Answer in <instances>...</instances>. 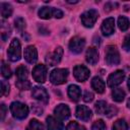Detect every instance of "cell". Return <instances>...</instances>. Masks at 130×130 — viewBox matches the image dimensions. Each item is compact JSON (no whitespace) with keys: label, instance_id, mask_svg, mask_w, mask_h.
Returning a JSON list of instances; mask_svg holds the SVG:
<instances>
[{"label":"cell","instance_id":"obj_1","mask_svg":"<svg viewBox=\"0 0 130 130\" xmlns=\"http://www.w3.org/2000/svg\"><path fill=\"white\" fill-rule=\"evenodd\" d=\"M10 112L15 119L22 120L28 115V108L26 105L20 102H13L10 105Z\"/></svg>","mask_w":130,"mask_h":130},{"label":"cell","instance_id":"obj_2","mask_svg":"<svg viewBox=\"0 0 130 130\" xmlns=\"http://www.w3.org/2000/svg\"><path fill=\"white\" fill-rule=\"evenodd\" d=\"M67 77H68V70L65 68H56L52 70L50 73V81L55 85L65 83Z\"/></svg>","mask_w":130,"mask_h":130},{"label":"cell","instance_id":"obj_3","mask_svg":"<svg viewBox=\"0 0 130 130\" xmlns=\"http://www.w3.org/2000/svg\"><path fill=\"white\" fill-rule=\"evenodd\" d=\"M7 56L11 62H16L20 59L21 48H20V43L17 39H13L11 41L9 48H8V51H7Z\"/></svg>","mask_w":130,"mask_h":130},{"label":"cell","instance_id":"obj_4","mask_svg":"<svg viewBox=\"0 0 130 130\" xmlns=\"http://www.w3.org/2000/svg\"><path fill=\"white\" fill-rule=\"evenodd\" d=\"M81 22L85 27H92L95 23L96 19L99 18V12L95 9H89L83 12L80 16Z\"/></svg>","mask_w":130,"mask_h":130},{"label":"cell","instance_id":"obj_5","mask_svg":"<svg viewBox=\"0 0 130 130\" xmlns=\"http://www.w3.org/2000/svg\"><path fill=\"white\" fill-rule=\"evenodd\" d=\"M106 62L108 65H118L120 63V54L115 46H108L106 50Z\"/></svg>","mask_w":130,"mask_h":130},{"label":"cell","instance_id":"obj_6","mask_svg":"<svg viewBox=\"0 0 130 130\" xmlns=\"http://www.w3.org/2000/svg\"><path fill=\"white\" fill-rule=\"evenodd\" d=\"M62 55H63V49H62V47L59 46L53 52L49 53L46 56V63L49 66H55L61 61Z\"/></svg>","mask_w":130,"mask_h":130},{"label":"cell","instance_id":"obj_7","mask_svg":"<svg viewBox=\"0 0 130 130\" xmlns=\"http://www.w3.org/2000/svg\"><path fill=\"white\" fill-rule=\"evenodd\" d=\"M32 77L35 81L39 83H44L47 79V67L43 64H38L32 69Z\"/></svg>","mask_w":130,"mask_h":130},{"label":"cell","instance_id":"obj_8","mask_svg":"<svg viewBox=\"0 0 130 130\" xmlns=\"http://www.w3.org/2000/svg\"><path fill=\"white\" fill-rule=\"evenodd\" d=\"M124 78H125V72L123 70H116L115 72H113L109 75L107 83L110 87H115V86L119 85L120 83H122Z\"/></svg>","mask_w":130,"mask_h":130},{"label":"cell","instance_id":"obj_9","mask_svg":"<svg viewBox=\"0 0 130 130\" xmlns=\"http://www.w3.org/2000/svg\"><path fill=\"white\" fill-rule=\"evenodd\" d=\"M73 75H74V77H75L76 80H78L79 82H81V81L86 80L89 77L90 71L84 65H76L73 68Z\"/></svg>","mask_w":130,"mask_h":130},{"label":"cell","instance_id":"obj_10","mask_svg":"<svg viewBox=\"0 0 130 130\" xmlns=\"http://www.w3.org/2000/svg\"><path fill=\"white\" fill-rule=\"evenodd\" d=\"M85 46V40L80 37H74L69 43V49L74 54H79Z\"/></svg>","mask_w":130,"mask_h":130},{"label":"cell","instance_id":"obj_11","mask_svg":"<svg viewBox=\"0 0 130 130\" xmlns=\"http://www.w3.org/2000/svg\"><path fill=\"white\" fill-rule=\"evenodd\" d=\"M102 32L104 36L109 37L115 32V19L113 17L106 18L102 23Z\"/></svg>","mask_w":130,"mask_h":130},{"label":"cell","instance_id":"obj_12","mask_svg":"<svg viewBox=\"0 0 130 130\" xmlns=\"http://www.w3.org/2000/svg\"><path fill=\"white\" fill-rule=\"evenodd\" d=\"M54 114H55V117L58 118L60 121H63V120H66L69 118L70 116V110H69V107L65 104H60L58 105L55 109H54Z\"/></svg>","mask_w":130,"mask_h":130},{"label":"cell","instance_id":"obj_13","mask_svg":"<svg viewBox=\"0 0 130 130\" xmlns=\"http://www.w3.org/2000/svg\"><path fill=\"white\" fill-rule=\"evenodd\" d=\"M31 95L34 99L42 102V103H47L49 101V94H48V91L42 87V86H35L32 87V90H31Z\"/></svg>","mask_w":130,"mask_h":130},{"label":"cell","instance_id":"obj_14","mask_svg":"<svg viewBox=\"0 0 130 130\" xmlns=\"http://www.w3.org/2000/svg\"><path fill=\"white\" fill-rule=\"evenodd\" d=\"M75 116L77 117V119L87 122L90 118H91V111L89 108H87L86 106L83 105H79L76 108V112H75Z\"/></svg>","mask_w":130,"mask_h":130},{"label":"cell","instance_id":"obj_15","mask_svg":"<svg viewBox=\"0 0 130 130\" xmlns=\"http://www.w3.org/2000/svg\"><path fill=\"white\" fill-rule=\"evenodd\" d=\"M24 59L27 63L34 64L38 60V52L35 46H28L24 49Z\"/></svg>","mask_w":130,"mask_h":130},{"label":"cell","instance_id":"obj_16","mask_svg":"<svg viewBox=\"0 0 130 130\" xmlns=\"http://www.w3.org/2000/svg\"><path fill=\"white\" fill-rule=\"evenodd\" d=\"M47 122V130H63V123L54 116H49L46 119Z\"/></svg>","mask_w":130,"mask_h":130},{"label":"cell","instance_id":"obj_17","mask_svg":"<svg viewBox=\"0 0 130 130\" xmlns=\"http://www.w3.org/2000/svg\"><path fill=\"white\" fill-rule=\"evenodd\" d=\"M85 60L87 63L94 65L99 61V52L98 49L94 47H90L87 49L86 54H85Z\"/></svg>","mask_w":130,"mask_h":130},{"label":"cell","instance_id":"obj_18","mask_svg":"<svg viewBox=\"0 0 130 130\" xmlns=\"http://www.w3.org/2000/svg\"><path fill=\"white\" fill-rule=\"evenodd\" d=\"M68 96L73 102L79 101V99L81 96V89H80V87L75 85V84L69 85L68 86Z\"/></svg>","mask_w":130,"mask_h":130},{"label":"cell","instance_id":"obj_19","mask_svg":"<svg viewBox=\"0 0 130 130\" xmlns=\"http://www.w3.org/2000/svg\"><path fill=\"white\" fill-rule=\"evenodd\" d=\"M91 87L99 93H103L104 90H105V87H106V84L104 82L103 79H101L100 77L95 76L92 78L91 80Z\"/></svg>","mask_w":130,"mask_h":130},{"label":"cell","instance_id":"obj_20","mask_svg":"<svg viewBox=\"0 0 130 130\" xmlns=\"http://www.w3.org/2000/svg\"><path fill=\"white\" fill-rule=\"evenodd\" d=\"M54 11L55 8L53 7H47V6L41 7L39 10V17L43 19H50L52 16H54Z\"/></svg>","mask_w":130,"mask_h":130},{"label":"cell","instance_id":"obj_21","mask_svg":"<svg viewBox=\"0 0 130 130\" xmlns=\"http://www.w3.org/2000/svg\"><path fill=\"white\" fill-rule=\"evenodd\" d=\"M0 8H1V15L3 18H8L12 14V6L8 3L1 2L0 3Z\"/></svg>","mask_w":130,"mask_h":130},{"label":"cell","instance_id":"obj_22","mask_svg":"<svg viewBox=\"0 0 130 130\" xmlns=\"http://www.w3.org/2000/svg\"><path fill=\"white\" fill-rule=\"evenodd\" d=\"M16 76H17V80L18 81H25V80H27L28 71H27L26 67H24L23 65L19 66L16 69Z\"/></svg>","mask_w":130,"mask_h":130},{"label":"cell","instance_id":"obj_23","mask_svg":"<svg viewBox=\"0 0 130 130\" xmlns=\"http://www.w3.org/2000/svg\"><path fill=\"white\" fill-rule=\"evenodd\" d=\"M125 95H126V93L122 88H115L112 91V99L118 103L123 102V100L125 99Z\"/></svg>","mask_w":130,"mask_h":130},{"label":"cell","instance_id":"obj_24","mask_svg":"<svg viewBox=\"0 0 130 130\" xmlns=\"http://www.w3.org/2000/svg\"><path fill=\"white\" fill-rule=\"evenodd\" d=\"M26 130H44V126L37 119H31L26 127Z\"/></svg>","mask_w":130,"mask_h":130},{"label":"cell","instance_id":"obj_25","mask_svg":"<svg viewBox=\"0 0 130 130\" xmlns=\"http://www.w3.org/2000/svg\"><path fill=\"white\" fill-rule=\"evenodd\" d=\"M107 108H108V105H107V103L105 101H99L94 105V110L100 115H103V114L105 115V113L107 111Z\"/></svg>","mask_w":130,"mask_h":130},{"label":"cell","instance_id":"obj_26","mask_svg":"<svg viewBox=\"0 0 130 130\" xmlns=\"http://www.w3.org/2000/svg\"><path fill=\"white\" fill-rule=\"evenodd\" d=\"M112 130H128V124L124 119H119L113 124Z\"/></svg>","mask_w":130,"mask_h":130},{"label":"cell","instance_id":"obj_27","mask_svg":"<svg viewBox=\"0 0 130 130\" xmlns=\"http://www.w3.org/2000/svg\"><path fill=\"white\" fill-rule=\"evenodd\" d=\"M129 24H130V22H129V19L127 17L119 16V18H118V26L122 31L127 30L129 28Z\"/></svg>","mask_w":130,"mask_h":130},{"label":"cell","instance_id":"obj_28","mask_svg":"<svg viewBox=\"0 0 130 130\" xmlns=\"http://www.w3.org/2000/svg\"><path fill=\"white\" fill-rule=\"evenodd\" d=\"M1 73H2V75H3L4 78H10V77H11V69H10V67H9L4 61H2Z\"/></svg>","mask_w":130,"mask_h":130},{"label":"cell","instance_id":"obj_29","mask_svg":"<svg viewBox=\"0 0 130 130\" xmlns=\"http://www.w3.org/2000/svg\"><path fill=\"white\" fill-rule=\"evenodd\" d=\"M65 130H86V129L84 126L78 124L75 121H72V122H69V124L66 126Z\"/></svg>","mask_w":130,"mask_h":130},{"label":"cell","instance_id":"obj_30","mask_svg":"<svg viewBox=\"0 0 130 130\" xmlns=\"http://www.w3.org/2000/svg\"><path fill=\"white\" fill-rule=\"evenodd\" d=\"M105 129H106V124L102 119L96 120L91 126V130H105Z\"/></svg>","mask_w":130,"mask_h":130},{"label":"cell","instance_id":"obj_31","mask_svg":"<svg viewBox=\"0 0 130 130\" xmlns=\"http://www.w3.org/2000/svg\"><path fill=\"white\" fill-rule=\"evenodd\" d=\"M16 86L19 88V89H21V90H26V89H29L30 88V86H31V84H30V82L28 81V80H25V81H16Z\"/></svg>","mask_w":130,"mask_h":130},{"label":"cell","instance_id":"obj_32","mask_svg":"<svg viewBox=\"0 0 130 130\" xmlns=\"http://www.w3.org/2000/svg\"><path fill=\"white\" fill-rule=\"evenodd\" d=\"M14 23H15V27H16L18 30H22V29H24L25 26H26V24H25V20H24L22 17H18V18H16L15 21H14Z\"/></svg>","mask_w":130,"mask_h":130},{"label":"cell","instance_id":"obj_33","mask_svg":"<svg viewBox=\"0 0 130 130\" xmlns=\"http://www.w3.org/2000/svg\"><path fill=\"white\" fill-rule=\"evenodd\" d=\"M117 112H118L117 108H116L115 106H113V105H110V106H108V108H107V111H106L105 115H106L108 118H111V117L115 116V115L117 114Z\"/></svg>","mask_w":130,"mask_h":130},{"label":"cell","instance_id":"obj_34","mask_svg":"<svg viewBox=\"0 0 130 130\" xmlns=\"http://www.w3.org/2000/svg\"><path fill=\"white\" fill-rule=\"evenodd\" d=\"M9 89H10V85L7 81L2 80L1 81V91H2V95H7L9 93Z\"/></svg>","mask_w":130,"mask_h":130},{"label":"cell","instance_id":"obj_35","mask_svg":"<svg viewBox=\"0 0 130 130\" xmlns=\"http://www.w3.org/2000/svg\"><path fill=\"white\" fill-rule=\"evenodd\" d=\"M123 49L125 51H130V34L127 35L123 42Z\"/></svg>","mask_w":130,"mask_h":130},{"label":"cell","instance_id":"obj_36","mask_svg":"<svg viewBox=\"0 0 130 130\" xmlns=\"http://www.w3.org/2000/svg\"><path fill=\"white\" fill-rule=\"evenodd\" d=\"M93 100V93L91 91H85L84 94H83V101L86 102V103H89Z\"/></svg>","mask_w":130,"mask_h":130},{"label":"cell","instance_id":"obj_37","mask_svg":"<svg viewBox=\"0 0 130 130\" xmlns=\"http://www.w3.org/2000/svg\"><path fill=\"white\" fill-rule=\"evenodd\" d=\"M54 17H56V18H62V17H63V12H62L60 9L55 8V11H54Z\"/></svg>","mask_w":130,"mask_h":130},{"label":"cell","instance_id":"obj_38","mask_svg":"<svg viewBox=\"0 0 130 130\" xmlns=\"http://www.w3.org/2000/svg\"><path fill=\"white\" fill-rule=\"evenodd\" d=\"M6 111H7L6 106H5L4 104H2V105H1V120H2V121H3V120H4V118H5Z\"/></svg>","mask_w":130,"mask_h":130},{"label":"cell","instance_id":"obj_39","mask_svg":"<svg viewBox=\"0 0 130 130\" xmlns=\"http://www.w3.org/2000/svg\"><path fill=\"white\" fill-rule=\"evenodd\" d=\"M127 86H128V88L130 89V76H129V78H128V81H127Z\"/></svg>","mask_w":130,"mask_h":130},{"label":"cell","instance_id":"obj_40","mask_svg":"<svg viewBox=\"0 0 130 130\" xmlns=\"http://www.w3.org/2000/svg\"><path fill=\"white\" fill-rule=\"evenodd\" d=\"M127 107L130 109V98L128 99V101H127Z\"/></svg>","mask_w":130,"mask_h":130},{"label":"cell","instance_id":"obj_41","mask_svg":"<svg viewBox=\"0 0 130 130\" xmlns=\"http://www.w3.org/2000/svg\"><path fill=\"white\" fill-rule=\"evenodd\" d=\"M69 3H77V1H68Z\"/></svg>","mask_w":130,"mask_h":130}]
</instances>
